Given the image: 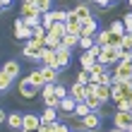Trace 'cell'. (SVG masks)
I'll use <instances>...</instances> for the list:
<instances>
[{
    "label": "cell",
    "mask_w": 132,
    "mask_h": 132,
    "mask_svg": "<svg viewBox=\"0 0 132 132\" xmlns=\"http://www.w3.org/2000/svg\"><path fill=\"white\" fill-rule=\"evenodd\" d=\"M113 127L130 130L132 127V111H115L113 113Z\"/></svg>",
    "instance_id": "3957f363"
},
{
    "label": "cell",
    "mask_w": 132,
    "mask_h": 132,
    "mask_svg": "<svg viewBox=\"0 0 132 132\" xmlns=\"http://www.w3.org/2000/svg\"><path fill=\"white\" fill-rule=\"evenodd\" d=\"M51 130H53V132H72V130H70V127L65 125V122H60V120L51 122Z\"/></svg>",
    "instance_id": "836d02e7"
},
{
    "label": "cell",
    "mask_w": 132,
    "mask_h": 132,
    "mask_svg": "<svg viewBox=\"0 0 132 132\" xmlns=\"http://www.w3.org/2000/svg\"><path fill=\"white\" fill-rule=\"evenodd\" d=\"M19 96H24V98L38 96V87L29 82V77H22V79H19Z\"/></svg>",
    "instance_id": "5b68a950"
},
{
    "label": "cell",
    "mask_w": 132,
    "mask_h": 132,
    "mask_svg": "<svg viewBox=\"0 0 132 132\" xmlns=\"http://www.w3.org/2000/svg\"><path fill=\"white\" fill-rule=\"evenodd\" d=\"M70 96H72L75 101H84V96H87V89H84V84H72V87H70V91H67Z\"/></svg>",
    "instance_id": "ffe728a7"
},
{
    "label": "cell",
    "mask_w": 132,
    "mask_h": 132,
    "mask_svg": "<svg viewBox=\"0 0 132 132\" xmlns=\"http://www.w3.org/2000/svg\"><path fill=\"white\" fill-rule=\"evenodd\" d=\"M96 82H98V84H108V87H111V84H113V75H111V72H103Z\"/></svg>",
    "instance_id": "8d00e7d4"
},
{
    "label": "cell",
    "mask_w": 132,
    "mask_h": 132,
    "mask_svg": "<svg viewBox=\"0 0 132 132\" xmlns=\"http://www.w3.org/2000/svg\"><path fill=\"white\" fill-rule=\"evenodd\" d=\"M77 41H79V36H75V34H65L63 38H60V46H65V48H77Z\"/></svg>",
    "instance_id": "d4e9b609"
},
{
    "label": "cell",
    "mask_w": 132,
    "mask_h": 132,
    "mask_svg": "<svg viewBox=\"0 0 132 132\" xmlns=\"http://www.w3.org/2000/svg\"><path fill=\"white\" fill-rule=\"evenodd\" d=\"M22 55H24L27 60H38V58H41V48H38L36 43L27 41V43H24V48H22Z\"/></svg>",
    "instance_id": "30bf717a"
},
{
    "label": "cell",
    "mask_w": 132,
    "mask_h": 132,
    "mask_svg": "<svg viewBox=\"0 0 132 132\" xmlns=\"http://www.w3.org/2000/svg\"><path fill=\"white\" fill-rule=\"evenodd\" d=\"M127 132H132V130H127Z\"/></svg>",
    "instance_id": "f907efd6"
},
{
    "label": "cell",
    "mask_w": 132,
    "mask_h": 132,
    "mask_svg": "<svg viewBox=\"0 0 132 132\" xmlns=\"http://www.w3.org/2000/svg\"><path fill=\"white\" fill-rule=\"evenodd\" d=\"M89 113V106L87 103H84V101H77V106H75V118H84V115H87Z\"/></svg>",
    "instance_id": "f1b7e54d"
},
{
    "label": "cell",
    "mask_w": 132,
    "mask_h": 132,
    "mask_svg": "<svg viewBox=\"0 0 132 132\" xmlns=\"http://www.w3.org/2000/svg\"><path fill=\"white\" fill-rule=\"evenodd\" d=\"M72 14H75V17L79 19V22H87V19H91V17H94V14H91V7H89V5H77L75 10H72Z\"/></svg>",
    "instance_id": "9a60e30c"
},
{
    "label": "cell",
    "mask_w": 132,
    "mask_h": 132,
    "mask_svg": "<svg viewBox=\"0 0 132 132\" xmlns=\"http://www.w3.org/2000/svg\"><path fill=\"white\" fill-rule=\"evenodd\" d=\"M65 34H75L79 36L82 34V22L72 14V10H67V19H65Z\"/></svg>",
    "instance_id": "ba28073f"
},
{
    "label": "cell",
    "mask_w": 132,
    "mask_h": 132,
    "mask_svg": "<svg viewBox=\"0 0 132 132\" xmlns=\"http://www.w3.org/2000/svg\"><path fill=\"white\" fill-rule=\"evenodd\" d=\"M48 36H53V38H63V36H65V22H55V24L48 29Z\"/></svg>",
    "instance_id": "603a6c76"
},
{
    "label": "cell",
    "mask_w": 132,
    "mask_h": 132,
    "mask_svg": "<svg viewBox=\"0 0 132 132\" xmlns=\"http://www.w3.org/2000/svg\"><path fill=\"white\" fill-rule=\"evenodd\" d=\"M130 130H132V127H130Z\"/></svg>",
    "instance_id": "816d5d0a"
},
{
    "label": "cell",
    "mask_w": 132,
    "mask_h": 132,
    "mask_svg": "<svg viewBox=\"0 0 132 132\" xmlns=\"http://www.w3.org/2000/svg\"><path fill=\"white\" fill-rule=\"evenodd\" d=\"M0 12H3V5H0Z\"/></svg>",
    "instance_id": "c3c4849f"
},
{
    "label": "cell",
    "mask_w": 132,
    "mask_h": 132,
    "mask_svg": "<svg viewBox=\"0 0 132 132\" xmlns=\"http://www.w3.org/2000/svg\"><path fill=\"white\" fill-rule=\"evenodd\" d=\"M53 17H55V22H65L67 19V10H53Z\"/></svg>",
    "instance_id": "74e56055"
},
{
    "label": "cell",
    "mask_w": 132,
    "mask_h": 132,
    "mask_svg": "<svg viewBox=\"0 0 132 132\" xmlns=\"http://www.w3.org/2000/svg\"><path fill=\"white\" fill-rule=\"evenodd\" d=\"M3 72H5V75H10L12 79H14V77H19V63H14V60H7V63L3 65Z\"/></svg>",
    "instance_id": "44dd1931"
},
{
    "label": "cell",
    "mask_w": 132,
    "mask_h": 132,
    "mask_svg": "<svg viewBox=\"0 0 132 132\" xmlns=\"http://www.w3.org/2000/svg\"><path fill=\"white\" fill-rule=\"evenodd\" d=\"M0 5H3V10H10V7L14 5V0H0Z\"/></svg>",
    "instance_id": "60d3db41"
},
{
    "label": "cell",
    "mask_w": 132,
    "mask_h": 132,
    "mask_svg": "<svg viewBox=\"0 0 132 132\" xmlns=\"http://www.w3.org/2000/svg\"><path fill=\"white\" fill-rule=\"evenodd\" d=\"M5 122L10 125V130H19V132H22V122H24V113H10Z\"/></svg>",
    "instance_id": "2e32d148"
},
{
    "label": "cell",
    "mask_w": 132,
    "mask_h": 132,
    "mask_svg": "<svg viewBox=\"0 0 132 132\" xmlns=\"http://www.w3.org/2000/svg\"><path fill=\"white\" fill-rule=\"evenodd\" d=\"M70 58H72V48H65V46H58L55 48V60H53V67L65 70L70 65Z\"/></svg>",
    "instance_id": "6da1fadb"
},
{
    "label": "cell",
    "mask_w": 132,
    "mask_h": 132,
    "mask_svg": "<svg viewBox=\"0 0 132 132\" xmlns=\"http://www.w3.org/2000/svg\"><path fill=\"white\" fill-rule=\"evenodd\" d=\"M96 60H98V63H103L106 67H113L115 63H118V48H113V46H103Z\"/></svg>",
    "instance_id": "7a4b0ae2"
},
{
    "label": "cell",
    "mask_w": 132,
    "mask_h": 132,
    "mask_svg": "<svg viewBox=\"0 0 132 132\" xmlns=\"http://www.w3.org/2000/svg\"><path fill=\"white\" fill-rule=\"evenodd\" d=\"M10 84H12V77H10V75H5L3 70H0V91H5Z\"/></svg>",
    "instance_id": "d6a6232c"
},
{
    "label": "cell",
    "mask_w": 132,
    "mask_h": 132,
    "mask_svg": "<svg viewBox=\"0 0 132 132\" xmlns=\"http://www.w3.org/2000/svg\"><path fill=\"white\" fill-rule=\"evenodd\" d=\"M108 132H127V130H120V127H113V130H108Z\"/></svg>",
    "instance_id": "ee69618b"
},
{
    "label": "cell",
    "mask_w": 132,
    "mask_h": 132,
    "mask_svg": "<svg viewBox=\"0 0 132 132\" xmlns=\"http://www.w3.org/2000/svg\"><path fill=\"white\" fill-rule=\"evenodd\" d=\"M14 38H24V41H29V38H31V27H27L22 17L14 19Z\"/></svg>",
    "instance_id": "9c48e42d"
},
{
    "label": "cell",
    "mask_w": 132,
    "mask_h": 132,
    "mask_svg": "<svg viewBox=\"0 0 132 132\" xmlns=\"http://www.w3.org/2000/svg\"><path fill=\"white\" fill-rule=\"evenodd\" d=\"M53 60H55V51L48 48V46H43L41 48V58H38V63H41V67H53Z\"/></svg>",
    "instance_id": "4fadbf2b"
},
{
    "label": "cell",
    "mask_w": 132,
    "mask_h": 132,
    "mask_svg": "<svg viewBox=\"0 0 132 132\" xmlns=\"http://www.w3.org/2000/svg\"><path fill=\"white\" fill-rule=\"evenodd\" d=\"M82 120V127L84 130H89V132H94V130H98L101 127V118H98V113L96 111H89L84 118H79Z\"/></svg>",
    "instance_id": "52a82bcc"
},
{
    "label": "cell",
    "mask_w": 132,
    "mask_h": 132,
    "mask_svg": "<svg viewBox=\"0 0 132 132\" xmlns=\"http://www.w3.org/2000/svg\"><path fill=\"white\" fill-rule=\"evenodd\" d=\"M19 17L22 19H36L38 24H41V12H38L34 5H22V14Z\"/></svg>",
    "instance_id": "5bb4252c"
},
{
    "label": "cell",
    "mask_w": 132,
    "mask_h": 132,
    "mask_svg": "<svg viewBox=\"0 0 132 132\" xmlns=\"http://www.w3.org/2000/svg\"><path fill=\"white\" fill-rule=\"evenodd\" d=\"M41 75H43V79H46V84H48V82H53V84H55L58 82V75H60V70L58 67H41Z\"/></svg>",
    "instance_id": "ac0fdd59"
},
{
    "label": "cell",
    "mask_w": 132,
    "mask_h": 132,
    "mask_svg": "<svg viewBox=\"0 0 132 132\" xmlns=\"http://www.w3.org/2000/svg\"><path fill=\"white\" fill-rule=\"evenodd\" d=\"M77 132H89V130H84V127H82V130H77Z\"/></svg>",
    "instance_id": "7dc6e473"
},
{
    "label": "cell",
    "mask_w": 132,
    "mask_h": 132,
    "mask_svg": "<svg viewBox=\"0 0 132 132\" xmlns=\"http://www.w3.org/2000/svg\"><path fill=\"white\" fill-rule=\"evenodd\" d=\"M75 106H77V101L72 98V96H65V98H60V103H58V111L60 113H65V115H72L75 113Z\"/></svg>",
    "instance_id": "7c38bea8"
},
{
    "label": "cell",
    "mask_w": 132,
    "mask_h": 132,
    "mask_svg": "<svg viewBox=\"0 0 132 132\" xmlns=\"http://www.w3.org/2000/svg\"><path fill=\"white\" fill-rule=\"evenodd\" d=\"M111 38H113V34H111V29H101V31L94 36V43L96 46H101V48H103V46H108L111 43Z\"/></svg>",
    "instance_id": "e0dca14e"
},
{
    "label": "cell",
    "mask_w": 132,
    "mask_h": 132,
    "mask_svg": "<svg viewBox=\"0 0 132 132\" xmlns=\"http://www.w3.org/2000/svg\"><path fill=\"white\" fill-rule=\"evenodd\" d=\"M29 82H31V84H36L38 89H41L43 84H46V79H43V75H41V67H38V70H34V72L29 75Z\"/></svg>",
    "instance_id": "4316f807"
},
{
    "label": "cell",
    "mask_w": 132,
    "mask_h": 132,
    "mask_svg": "<svg viewBox=\"0 0 132 132\" xmlns=\"http://www.w3.org/2000/svg\"><path fill=\"white\" fill-rule=\"evenodd\" d=\"M5 120H7V113L3 111V108H0V125H3V122H5Z\"/></svg>",
    "instance_id": "b9f144b4"
},
{
    "label": "cell",
    "mask_w": 132,
    "mask_h": 132,
    "mask_svg": "<svg viewBox=\"0 0 132 132\" xmlns=\"http://www.w3.org/2000/svg\"><path fill=\"white\" fill-rule=\"evenodd\" d=\"M96 34H98V19L96 17L82 22V34L79 36H96Z\"/></svg>",
    "instance_id": "8fae6325"
},
{
    "label": "cell",
    "mask_w": 132,
    "mask_h": 132,
    "mask_svg": "<svg viewBox=\"0 0 132 132\" xmlns=\"http://www.w3.org/2000/svg\"><path fill=\"white\" fill-rule=\"evenodd\" d=\"M79 63H82V70H89L91 65H94V63H96V58H94V55H91V53H89V51H82V58H79Z\"/></svg>",
    "instance_id": "484cf974"
},
{
    "label": "cell",
    "mask_w": 132,
    "mask_h": 132,
    "mask_svg": "<svg viewBox=\"0 0 132 132\" xmlns=\"http://www.w3.org/2000/svg\"><path fill=\"white\" fill-rule=\"evenodd\" d=\"M113 3H118V0H106V5H113Z\"/></svg>",
    "instance_id": "bcb514c9"
},
{
    "label": "cell",
    "mask_w": 132,
    "mask_h": 132,
    "mask_svg": "<svg viewBox=\"0 0 132 132\" xmlns=\"http://www.w3.org/2000/svg\"><path fill=\"white\" fill-rule=\"evenodd\" d=\"M53 94H55L58 98H65V96H67V89H65L60 82H55V89H53Z\"/></svg>",
    "instance_id": "d590c367"
},
{
    "label": "cell",
    "mask_w": 132,
    "mask_h": 132,
    "mask_svg": "<svg viewBox=\"0 0 132 132\" xmlns=\"http://www.w3.org/2000/svg\"><path fill=\"white\" fill-rule=\"evenodd\" d=\"M113 103H115V111H132L130 98H118V101H113Z\"/></svg>",
    "instance_id": "4dcf8cb0"
},
{
    "label": "cell",
    "mask_w": 132,
    "mask_h": 132,
    "mask_svg": "<svg viewBox=\"0 0 132 132\" xmlns=\"http://www.w3.org/2000/svg\"><path fill=\"white\" fill-rule=\"evenodd\" d=\"M113 79H132V63H115L113 65Z\"/></svg>",
    "instance_id": "277c9868"
},
{
    "label": "cell",
    "mask_w": 132,
    "mask_h": 132,
    "mask_svg": "<svg viewBox=\"0 0 132 132\" xmlns=\"http://www.w3.org/2000/svg\"><path fill=\"white\" fill-rule=\"evenodd\" d=\"M108 46H113V48H120V46H122V36H115V34H113V38H111V43H108Z\"/></svg>",
    "instance_id": "ab89813d"
},
{
    "label": "cell",
    "mask_w": 132,
    "mask_h": 132,
    "mask_svg": "<svg viewBox=\"0 0 132 132\" xmlns=\"http://www.w3.org/2000/svg\"><path fill=\"white\" fill-rule=\"evenodd\" d=\"M130 5H132V0H130Z\"/></svg>",
    "instance_id": "681fc988"
},
{
    "label": "cell",
    "mask_w": 132,
    "mask_h": 132,
    "mask_svg": "<svg viewBox=\"0 0 132 132\" xmlns=\"http://www.w3.org/2000/svg\"><path fill=\"white\" fill-rule=\"evenodd\" d=\"M38 127H41V118H38V113H24L22 132H36Z\"/></svg>",
    "instance_id": "8992f818"
},
{
    "label": "cell",
    "mask_w": 132,
    "mask_h": 132,
    "mask_svg": "<svg viewBox=\"0 0 132 132\" xmlns=\"http://www.w3.org/2000/svg\"><path fill=\"white\" fill-rule=\"evenodd\" d=\"M75 82H77V84H89V72H87V70H79Z\"/></svg>",
    "instance_id": "e575fe53"
},
{
    "label": "cell",
    "mask_w": 132,
    "mask_h": 132,
    "mask_svg": "<svg viewBox=\"0 0 132 132\" xmlns=\"http://www.w3.org/2000/svg\"><path fill=\"white\" fill-rule=\"evenodd\" d=\"M94 94L98 96L101 103H106V101H111V87H108V84H98V82H96V91H94Z\"/></svg>",
    "instance_id": "d6986e66"
},
{
    "label": "cell",
    "mask_w": 132,
    "mask_h": 132,
    "mask_svg": "<svg viewBox=\"0 0 132 132\" xmlns=\"http://www.w3.org/2000/svg\"><path fill=\"white\" fill-rule=\"evenodd\" d=\"M122 24H125V31H132V12H127L122 17Z\"/></svg>",
    "instance_id": "f35d334b"
},
{
    "label": "cell",
    "mask_w": 132,
    "mask_h": 132,
    "mask_svg": "<svg viewBox=\"0 0 132 132\" xmlns=\"http://www.w3.org/2000/svg\"><path fill=\"white\" fill-rule=\"evenodd\" d=\"M77 46H79L82 51H89L91 46H94V36H79V41H77Z\"/></svg>",
    "instance_id": "f546056e"
},
{
    "label": "cell",
    "mask_w": 132,
    "mask_h": 132,
    "mask_svg": "<svg viewBox=\"0 0 132 132\" xmlns=\"http://www.w3.org/2000/svg\"><path fill=\"white\" fill-rule=\"evenodd\" d=\"M84 103L89 106V111H96V113H98V108L103 106V103L98 101V96H96V94H87V96H84Z\"/></svg>",
    "instance_id": "cb8c5ba5"
},
{
    "label": "cell",
    "mask_w": 132,
    "mask_h": 132,
    "mask_svg": "<svg viewBox=\"0 0 132 132\" xmlns=\"http://www.w3.org/2000/svg\"><path fill=\"white\" fill-rule=\"evenodd\" d=\"M38 118H41V122H55L58 120V108H48L46 106V111L38 115Z\"/></svg>",
    "instance_id": "7402d4cb"
},
{
    "label": "cell",
    "mask_w": 132,
    "mask_h": 132,
    "mask_svg": "<svg viewBox=\"0 0 132 132\" xmlns=\"http://www.w3.org/2000/svg\"><path fill=\"white\" fill-rule=\"evenodd\" d=\"M22 5H34V0H22Z\"/></svg>",
    "instance_id": "f6af8a7d"
},
{
    "label": "cell",
    "mask_w": 132,
    "mask_h": 132,
    "mask_svg": "<svg viewBox=\"0 0 132 132\" xmlns=\"http://www.w3.org/2000/svg\"><path fill=\"white\" fill-rule=\"evenodd\" d=\"M34 7L43 14V12H48V10H51V0H34Z\"/></svg>",
    "instance_id": "1f68e13d"
},
{
    "label": "cell",
    "mask_w": 132,
    "mask_h": 132,
    "mask_svg": "<svg viewBox=\"0 0 132 132\" xmlns=\"http://www.w3.org/2000/svg\"><path fill=\"white\" fill-rule=\"evenodd\" d=\"M108 29H111V34H115V36H125V24H122V19H113V24Z\"/></svg>",
    "instance_id": "83f0119b"
},
{
    "label": "cell",
    "mask_w": 132,
    "mask_h": 132,
    "mask_svg": "<svg viewBox=\"0 0 132 132\" xmlns=\"http://www.w3.org/2000/svg\"><path fill=\"white\" fill-rule=\"evenodd\" d=\"M91 3L98 5V7H108V5H106V0H91Z\"/></svg>",
    "instance_id": "7bdbcfd3"
}]
</instances>
